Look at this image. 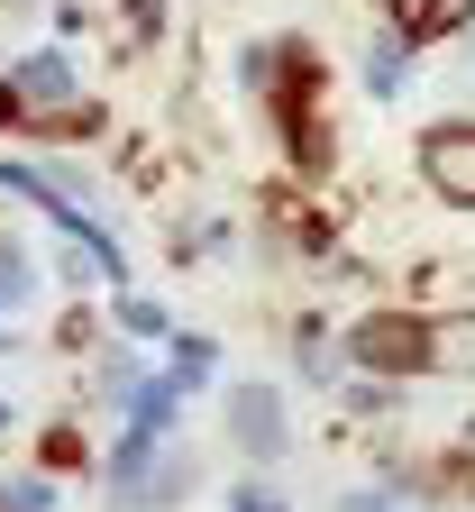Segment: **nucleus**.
<instances>
[{
  "instance_id": "obj_1",
  "label": "nucleus",
  "mask_w": 475,
  "mask_h": 512,
  "mask_svg": "<svg viewBox=\"0 0 475 512\" xmlns=\"http://www.w3.org/2000/svg\"><path fill=\"white\" fill-rule=\"evenodd\" d=\"M348 357L366 375H430V311H375V320H357Z\"/></svg>"
},
{
  "instance_id": "obj_2",
  "label": "nucleus",
  "mask_w": 475,
  "mask_h": 512,
  "mask_svg": "<svg viewBox=\"0 0 475 512\" xmlns=\"http://www.w3.org/2000/svg\"><path fill=\"white\" fill-rule=\"evenodd\" d=\"M421 183L439 192V202L475 211V128L466 119H439L430 138H421Z\"/></svg>"
},
{
  "instance_id": "obj_3",
  "label": "nucleus",
  "mask_w": 475,
  "mask_h": 512,
  "mask_svg": "<svg viewBox=\"0 0 475 512\" xmlns=\"http://www.w3.org/2000/svg\"><path fill=\"white\" fill-rule=\"evenodd\" d=\"M430 375H475V311L430 320Z\"/></svg>"
},
{
  "instance_id": "obj_4",
  "label": "nucleus",
  "mask_w": 475,
  "mask_h": 512,
  "mask_svg": "<svg viewBox=\"0 0 475 512\" xmlns=\"http://www.w3.org/2000/svg\"><path fill=\"white\" fill-rule=\"evenodd\" d=\"M393 19L412 37H448L457 19H475V0H393Z\"/></svg>"
},
{
  "instance_id": "obj_5",
  "label": "nucleus",
  "mask_w": 475,
  "mask_h": 512,
  "mask_svg": "<svg viewBox=\"0 0 475 512\" xmlns=\"http://www.w3.org/2000/svg\"><path fill=\"white\" fill-rule=\"evenodd\" d=\"M238 439H247V448H284V412H275V394H238Z\"/></svg>"
}]
</instances>
